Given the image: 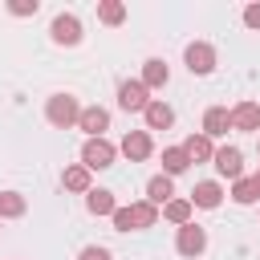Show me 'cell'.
I'll return each instance as SVG.
<instances>
[{
  "mask_svg": "<svg viewBox=\"0 0 260 260\" xmlns=\"http://www.w3.org/2000/svg\"><path fill=\"white\" fill-rule=\"evenodd\" d=\"M171 199H175V183H171V175H154V179L146 183V203L162 207V203H171Z\"/></svg>",
  "mask_w": 260,
  "mask_h": 260,
  "instance_id": "17",
  "label": "cell"
},
{
  "mask_svg": "<svg viewBox=\"0 0 260 260\" xmlns=\"http://www.w3.org/2000/svg\"><path fill=\"white\" fill-rule=\"evenodd\" d=\"M45 118H49V126L69 130V126H77L81 106H77V98H73V93H53V98L45 102Z\"/></svg>",
  "mask_w": 260,
  "mask_h": 260,
  "instance_id": "2",
  "label": "cell"
},
{
  "mask_svg": "<svg viewBox=\"0 0 260 260\" xmlns=\"http://www.w3.org/2000/svg\"><path fill=\"white\" fill-rule=\"evenodd\" d=\"M232 199H236L240 207H248V203H256V199H260V191H256V183H252V179H236V183H232Z\"/></svg>",
  "mask_w": 260,
  "mask_h": 260,
  "instance_id": "24",
  "label": "cell"
},
{
  "mask_svg": "<svg viewBox=\"0 0 260 260\" xmlns=\"http://www.w3.org/2000/svg\"><path fill=\"white\" fill-rule=\"evenodd\" d=\"M211 162H215V171L223 175V179H244V154H240V146H215V154H211Z\"/></svg>",
  "mask_w": 260,
  "mask_h": 260,
  "instance_id": "7",
  "label": "cell"
},
{
  "mask_svg": "<svg viewBox=\"0 0 260 260\" xmlns=\"http://www.w3.org/2000/svg\"><path fill=\"white\" fill-rule=\"evenodd\" d=\"M183 61H187V69H191V73L207 77V73L215 69V49H211L207 41H191V45L183 49Z\"/></svg>",
  "mask_w": 260,
  "mask_h": 260,
  "instance_id": "5",
  "label": "cell"
},
{
  "mask_svg": "<svg viewBox=\"0 0 260 260\" xmlns=\"http://www.w3.org/2000/svg\"><path fill=\"white\" fill-rule=\"evenodd\" d=\"M232 130L256 134V130H260V106H256V102H240V106H232Z\"/></svg>",
  "mask_w": 260,
  "mask_h": 260,
  "instance_id": "12",
  "label": "cell"
},
{
  "mask_svg": "<svg viewBox=\"0 0 260 260\" xmlns=\"http://www.w3.org/2000/svg\"><path fill=\"white\" fill-rule=\"evenodd\" d=\"M175 248H179V256L195 260V256H203V252H207V232H203L199 223H183V228H179V236H175Z\"/></svg>",
  "mask_w": 260,
  "mask_h": 260,
  "instance_id": "4",
  "label": "cell"
},
{
  "mask_svg": "<svg viewBox=\"0 0 260 260\" xmlns=\"http://www.w3.org/2000/svg\"><path fill=\"white\" fill-rule=\"evenodd\" d=\"M77 260H114V256H110V248L89 244V248H81V256H77Z\"/></svg>",
  "mask_w": 260,
  "mask_h": 260,
  "instance_id": "26",
  "label": "cell"
},
{
  "mask_svg": "<svg viewBox=\"0 0 260 260\" xmlns=\"http://www.w3.org/2000/svg\"><path fill=\"white\" fill-rule=\"evenodd\" d=\"M114 228L118 232H142V228H154L158 223V207L138 199V203H126V207H114Z\"/></svg>",
  "mask_w": 260,
  "mask_h": 260,
  "instance_id": "1",
  "label": "cell"
},
{
  "mask_svg": "<svg viewBox=\"0 0 260 260\" xmlns=\"http://www.w3.org/2000/svg\"><path fill=\"white\" fill-rule=\"evenodd\" d=\"M146 89H162L167 81H171V69H167V61L162 57H150L146 65H142V77H138Z\"/></svg>",
  "mask_w": 260,
  "mask_h": 260,
  "instance_id": "15",
  "label": "cell"
},
{
  "mask_svg": "<svg viewBox=\"0 0 260 260\" xmlns=\"http://www.w3.org/2000/svg\"><path fill=\"white\" fill-rule=\"evenodd\" d=\"M77 126L85 130V138H106V130H110V110H102V106H85L81 118H77Z\"/></svg>",
  "mask_w": 260,
  "mask_h": 260,
  "instance_id": "9",
  "label": "cell"
},
{
  "mask_svg": "<svg viewBox=\"0 0 260 260\" xmlns=\"http://www.w3.org/2000/svg\"><path fill=\"white\" fill-rule=\"evenodd\" d=\"M252 183H256V191H260V171H256V175H252Z\"/></svg>",
  "mask_w": 260,
  "mask_h": 260,
  "instance_id": "28",
  "label": "cell"
},
{
  "mask_svg": "<svg viewBox=\"0 0 260 260\" xmlns=\"http://www.w3.org/2000/svg\"><path fill=\"white\" fill-rule=\"evenodd\" d=\"M114 158H118V146L110 138H85V146H81L85 171H106V167H114Z\"/></svg>",
  "mask_w": 260,
  "mask_h": 260,
  "instance_id": "3",
  "label": "cell"
},
{
  "mask_svg": "<svg viewBox=\"0 0 260 260\" xmlns=\"http://www.w3.org/2000/svg\"><path fill=\"white\" fill-rule=\"evenodd\" d=\"M187 199H191V207H203V211H215V207L223 203V187H219L215 179H203V183H195V191H191Z\"/></svg>",
  "mask_w": 260,
  "mask_h": 260,
  "instance_id": "11",
  "label": "cell"
},
{
  "mask_svg": "<svg viewBox=\"0 0 260 260\" xmlns=\"http://www.w3.org/2000/svg\"><path fill=\"white\" fill-rule=\"evenodd\" d=\"M142 118H146V134H150V130H171V126H175V110H171L167 102H154V98H150V106L142 110Z\"/></svg>",
  "mask_w": 260,
  "mask_h": 260,
  "instance_id": "13",
  "label": "cell"
},
{
  "mask_svg": "<svg viewBox=\"0 0 260 260\" xmlns=\"http://www.w3.org/2000/svg\"><path fill=\"white\" fill-rule=\"evenodd\" d=\"M61 187H65V191H81V195H85V191H89V171H85L81 162L65 167V171H61Z\"/></svg>",
  "mask_w": 260,
  "mask_h": 260,
  "instance_id": "20",
  "label": "cell"
},
{
  "mask_svg": "<svg viewBox=\"0 0 260 260\" xmlns=\"http://www.w3.org/2000/svg\"><path fill=\"white\" fill-rule=\"evenodd\" d=\"M98 20L110 24V28L122 24V20H126V4H122V0H102V4H98Z\"/></svg>",
  "mask_w": 260,
  "mask_h": 260,
  "instance_id": "23",
  "label": "cell"
},
{
  "mask_svg": "<svg viewBox=\"0 0 260 260\" xmlns=\"http://www.w3.org/2000/svg\"><path fill=\"white\" fill-rule=\"evenodd\" d=\"M244 24L248 28H260V4H248L244 8Z\"/></svg>",
  "mask_w": 260,
  "mask_h": 260,
  "instance_id": "27",
  "label": "cell"
},
{
  "mask_svg": "<svg viewBox=\"0 0 260 260\" xmlns=\"http://www.w3.org/2000/svg\"><path fill=\"white\" fill-rule=\"evenodd\" d=\"M191 199H171V203H162V219H171L175 228H183V223H191Z\"/></svg>",
  "mask_w": 260,
  "mask_h": 260,
  "instance_id": "22",
  "label": "cell"
},
{
  "mask_svg": "<svg viewBox=\"0 0 260 260\" xmlns=\"http://www.w3.org/2000/svg\"><path fill=\"white\" fill-rule=\"evenodd\" d=\"M49 37H53L57 45H77V41H81V20H77L73 12H57L53 24H49Z\"/></svg>",
  "mask_w": 260,
  "mask_h": 260,
  "instance_id": "8",
  "label": "cell"
},
{
  "mask_svg": "<svg viewBox=\"0 0 260 260\" xmlns=\"http://www.w3.org/2000/svg\"><path fill=\"white\" fill-rule=\"evenodd\" d=\"M122 154H126L130 162H146V158L154 154V142H150V134H146V130H130V134L122 138Z\"/></svg>",
  "mask_w": 260,
  "mask_h": 260,
  "instance_id": "10",
  "label": "cell"
},
{
  "mask_svg": "<svg viewBox=\"0 0 260 260\" xmlns=\"http://www.w3.org/2000/svg\"><path fill=\"white\" fill-rule=\"evenodd\" d=\"M37 8H41L37 0H8V12L12 16H37Z\"/></svg>",
  "mask_w": 260,
  "mask_h": 260,
  "instance_id": "25",
  "label": "cell"
},
{
  "mask_svg": "<svg viewBox=\"0 0 260 260\" xmlns=\"http://www.w3.org/2000/svg\"><path fill=\"white\" fill-rule=\"evenodd\" d=\"M85 207H89V215H114L118 199H114V191H106V187H89V191H85Z\"/></svg>",
  "mask_w": 260,
  "mask_h": 260,
  "instance_id": "16",
  "label": "cell"
},
{
  "mask_svg": "<svg viewBox=\"0 0 260 260\" xmlns=\"http://www.w3.org/2000/svg\"><path fill=\"white\" fill-rule=\"evenodd\" d=\"M183 154H187L191 162H207V158L215 154V146H211V138H207V134H191V138L183 142Z\"/></svg>",
  "mask_w": 260,
  "mask_h": 260,
  "instance_id": "18",
  "label": "cell"
},
{
  "mask_svg": "<svg viewBox=\"0 0 260 260\" xmlns=\"http://www.w3.org/2000/svg\"><path fill=\"white\" fill-rule=\"evenodd\" d=\"M118 106L126 110V114H142L146 106H150V89L134 77V81H122L118 85Z\"/></svg>",
  "mask_w": 260,
  "mask_h": 260,
  "instance_id": "6",
  "label": "cell"
},
{
  "mask_svg": "<svg viewBox=\"0 0 260 260\" xmlns=\"http://www.w3.org/2000/svg\"><path fill=\"white\" fill-rule=\"evenodd\" d=\"M232 130V110L228 106H211L207 114H203V134L207 138H223Z\"/></svg>",
  "mask_w": 260,
  "mask_h": 260,
  "instance_id": "14",
  "label": "cell"
},
{
  "mask_svg": "<svg viewBox=\"0 0 260 260\" xmlns=\"http://www.w3.org/2000/svg\"><path fill=\"white\" fill-rule=\"evenodd\" d=\"M28 211V199L20 191H0V219H20Z\"/></svg>",
  "mask_w": 260,
  "mask_h": 260,
  "instance_id": "19",
  "label": "cell"
},
{
  "mask_svg": "<svg viewBox=\"0 0 260 260\" xmlns=\"http://www.w3.org/2000/svg\"><path fill=\"white\" fill-rule=\"evenodd\" d=\"M187 167H191V158L183 154V146H167V150H162V175L175 179V175H183Z\"/></svg>",
  "mask_w": 260,
  "mask_h": 260,
  "instance_id": "21",
  "label": "cell"
}]
</instances>
